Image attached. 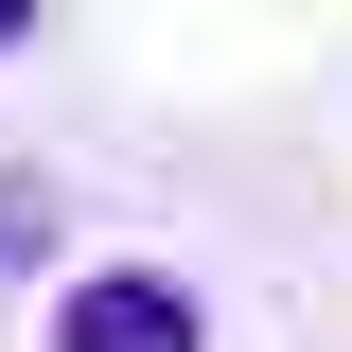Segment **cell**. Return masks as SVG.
Returning <instances> with one entry per match:
<instances>
[{
	"mask_svg": "<svg viewBox=\"0 0 352 352\" xmlns=\"http://www.w3.org/2000/svg\"><path fill=\"white\" fill-rule=\"evenodd\" d=\"M53 352H194V300H176L159 264H106V282H71Z\"/></svg>",
	"mask_w": 352,
	"mask_h": 352,
	"instance_id": "1",
	"label": "cell"
}]
</instances>
